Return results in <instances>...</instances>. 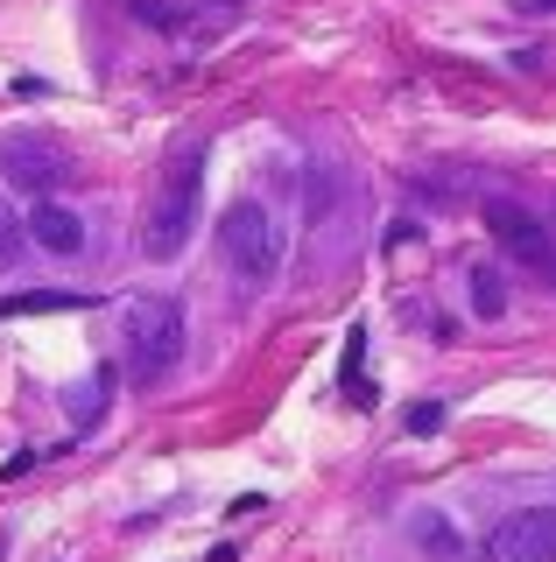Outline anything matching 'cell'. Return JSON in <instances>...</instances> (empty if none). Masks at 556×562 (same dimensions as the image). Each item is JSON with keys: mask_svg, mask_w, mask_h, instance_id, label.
Wrapping results in <instances>:
<instances>
[{"mask_svg": "<svg viewBox=\"0 0 556 562\" xmlns=\"http://www.w3.org/2000/svg\"><path fill=\"white\" fill-rule=\"evenodd\" d=\"M184 359V303L177 295H134L120 310V366L134 386H163Z\"/></svg>", "mask_w": 556, "mask_h": 562, "instance_id": "6da1fadb", "label": "cell"}, {"mask_svg": "<svg viewBox=\"0 0 556 562\" xmlns=\"http://www.w3.org/2000/svg\"><path fill=\"white\" fill-rule=\"evenodd\" d=\"M204 140H184V155H169L163 183H155V198L142 211V254L148 260H177L190 225H198V190H204Z\"/></svg>", "mask_w": 556, "mask_h": 562, "instance_id": "7a4b0ae2", "label": "cell"}, {"mask_svg": "<svg viewBox=\"0 0 556 562\" xmlns=\"http://www.w3.org/2000/svg\"><path fill=\"white\" fill-rule=\"evenodd\" d=\"M219 246H225V268H233L247 289H268L282 274V225L260 198H233L219 218Z\"/></svg>", "mask_w": 556, "mask_h": 562, "instance_id": "3957f363", "label": "cell"}, {"mask_svg": "<svg viewBox=\"0 0 556 562\" xmlns=\"http://www.w3.org/2000/svg\"><path fill=\"white\" fill-rule=\"evenodd\" d=\"M486 233L500 239V254H508L521 274L556 281V233H549L543 218H535L529 204H514V198H486Z\"/></svg>", "mask_w": 556, "mask_h": 562, "instance_id": "277c9868", "label": "cell"}, {"mask_svg": "<svg viewBox=\"0 0 556 562\" xmlns=\"http://www.w3.org/2000/svg\"><path fill=\"white\" fill-rule=\"evenodd\" d=\"M486 562H556V514L549 506H521L486 535Z\"/></svg>", "mask_w": 556, "mask_h": 562, "instance_id": "5b68a950", "label": "cell"}, {"mask_svg": "<svg viewBox=\"0 0 556 562\" xmlns=\"http://www.w3.org/2000/svg\"><path fill=\"white\" fill-rule=\"evenodd\" d=\"M0 169H8V183H22V190H49L57 176H71V155H64L57 140H43V134H8L0 140Z\"/></svg>", "mask_w": 556, "mask_h": 562, "instance_id": "8992f818", "label": "cell"}, {"mask_svg": "<svg viewBox=\"0 0 556 562\" xmlns=\"http://www.w3.org/2000/svg\"><path fill=\"white\" fill-rule=\"evenodd\" d=\"M29 246H43V254H57V260H78L85 254V218L71 204L43 198L36 211H29Z\"/></svg>", "mask_w": 556, "mask_h": 562, "instance_id": "52a82bcc", "label": "cell"}, {"mask_svg": "<svg viewBox=\"0 0 556 562\" xmlns=\"http://www.w3.org/2000/svg\"><path fill=\"white\" fill-rule=\"evenodd\" d=\"M465 289H472V316H479V324H500V316H508V274H500L493 260H472Z\"/></svg>", "mask_w": 556, "mask_h": 562, "instance_id": "ba28073f", "label": "cell"}, {"mask_svg": "<svg viewBox=\"0 0 556 562\" xmlns=\"http://www.w3.org/2000/svg\"><path fill=\"white\" fill-rule=\"evenodd\" d=\"M409 535L423 541V555H437V562H458V549H465V541H458V535L444 527V514H430V506H423V514L409 520Z\"/></svg>", "mask_w": 556, "mask_h": 562, "instance_id": "9c48e42d", "label": "cell"}, {"mask_svg": "<svg viewBox=\"0 0 556 562\" xmlns=\"http://www.w3.org/2000/svg\"><path fill=\"white\" fill-rule=\"evenodd\" d=\"M92 295H64V289H36V295H8L0 316H43V310H85Z\"/></svg>", "mask_w": 556, "mask_h": 562, "instance_id": "30bf717a", "label": "cell"}, {"mask_svg": "<svg viewBox=\"0 0 556 562\" xmlns=\"http://www.w3.org/2000/svg\"><path fill=\"white\" fill-rule=\"evenodd\" d=\"M22 246H29V225L8 211V198H0V274H8L14 260H22Z\"/></svg>", "mask_w": 556, "mask_h": 562, "instance_id": "8fae6325", "label": "cell"}, {"mask_svg": "<svg viewBox=\"0 0 556 562\" xmlns=\"http://www.w3.org/2000/svg\"><path fill=\"white\" fill-rule=\"evenodd\" d=\"M120 8H127L134 22H148V29H184V8H177V0H120Z\"/></svg>", "mask_w": 556, "mask_h": 562, "instance_id": "7c38bea8", "label": "cell"}, {"mask_svg": "<svg viewBox=\"0 0 556 562\" xmlns=\"http://www.w3.org/2000/svg\"><path fill=\"white\" fill-rule=\"evenodd\" d=\"M71 401H78V422L92 429V422H99V408H107V373H92V380H85Z\"/></svg>", "mask_w": 556, "mask_h": 562, "instance_id": "4fadbf2b", "label": "cell"}, {"mask_svg": "<svg viewBox=\"0 0 556 562\" xmlns=\"http://www.w3.org/2000/svg\"><path fill=\"white\" fill-rule=\"evenodd\" d=\"M444 415H451V408H444V401H415V408H409V422H402V429H409V436H437V429H444Z\"/></svg>", "mask_w": 556, "mask_h": 562, "instance_id": "5bb4252c", "label": "cell"}, {"mask_svg": "<svg viewBox=\"0 0 556 562\" xmlns=\"http://www.w3.org/2000/svg\"><path fill=\"white\" fill-rule=\"evenodd\" d=\"M225 8H247V0H225Z\"/></svg>", "mask_w": 556, "mask_h": 562, "instance_id": "9a60e30c", "label": "cell"}]
</instances>
